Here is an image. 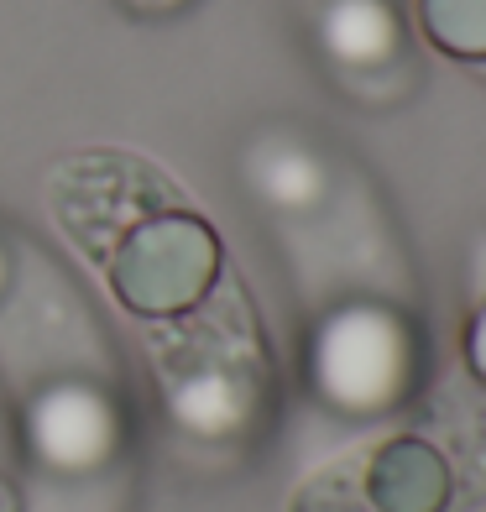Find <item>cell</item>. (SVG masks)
Masks as SVG:
<instances>
[{"instance_id":"obj_4","label":"cell","mask_w":486,"mask_h":512,"mask_svg":"<svg viewBox=\"0 0 486 512\" xmlns=\"http://www.w3.org/2000/svg\"><path fill=\"white\" fill-rule=\"evenodd\" d=\"M424 32L450 58L486 63V0H419Z\"/></svg>"},{"instance_id":"obj_3","label":"cell","mask_w":486,"mask_h":512,"mask_svg":"<svg viewBox=\"0 0 486 512\" xmlns=\"http://www.w3.org/2000/svg\"><path fill=\"white\" fill-rule=\"evenodd\" d=\"M351 471L372 512H450L460 502L455 460L424 434H403L366 455H351Z\"/></svg>"},{"instance_id":"obj_2","label":"cell","mask_w":486,"mask_h":512,"mask_svg":"<svg viewBox=\"0 0 486 512\" xmlns=\"http://www.w3.org/2000/svg\"><path fill=\"white\" fill-rule=\"evenodd\" d=\"M173 204V189L147 162H131L121 152H89L74 157L53 178V215L89 256H105L121 246L142 220L162 215Z\"/></svg>"},{"instance_id":"obj_7","label":"cell","mask_w":486,"mask_h":512,"mask_svg":"<svg viewBox=\"0 0 486 512\" xmlns=\"http://www.w3.org/2000/svg\"><path fill=\"white\" fill-rule=\"evenodd\" d=\"M0 512H11V497H6V486H0Z\"/></svg>"},{"instance_id":"obj_1","label":"cell","mask_w":486,"mask_h":512,"mask_svg":"<svg viewBox=\"0 0 486 512\" xmlns=\"http://www.w3.org/2000/svg\"><path fill=\"white\" fill-rule=\"evenodd\" d=\"M105 267H110V288L121 293L126 309L183 314L210 293L220 272V246L204 220L162 209L105 256Z\"/></svg>"},{"instance_id":"obj_6","label":"cell","mask_w":486,"mask_h":512,"mask_svg":"<svg viewBox=\"0 0 486 512\" xmlns=\"http://www.w3.org/2000/svg\"><path fill=\"white\" fill-rule=\"evenodd\" d=\"M471 371L486 387V293H476V319H471Z\"/></svg>"},{"instance_id":"obj_5","label":"cell","mask_w":486,"mask_h":512,"mask_svg":"<svg viewBox=\"0 0 486 512\" xmlns=\"http://www.w3.org/2000/svg\"><path fill=\"white\" fill-rule=\"evenodd\" d=\"M293 512H372V507H366L361 486H356L351 460H340V465H330V471H319L298 486Z\"/></svg>"}]
</instances>
